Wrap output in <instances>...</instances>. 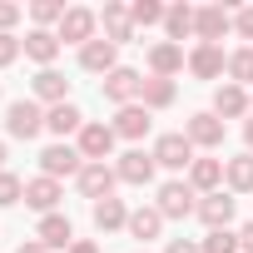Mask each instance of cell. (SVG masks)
Returning <instances> with one entry per match:
<instances>
[{
    "label": "cell",
    "mask_w": 253,
    "mask_h": 253,
    "mask_svg": "<svg viewBox=\"0 0 253 253\" xmlns=\"http://www.w3.org/2000/svg\"><path fill=\"white\" fill-rule=\"evenodd\" d=\"M154 159H159V164H169V169H184V164H189V139L164 134V139H159V149H154Z\"/></svg>",
    "instance_id": "1"
},
{
    "label": "cell",
    "mask_w": 253,
    "mask_h": 253,
    "mask_svg": "<svg viewBox=\"0 0 253 253\" xmlns=\"http://www.w3.org/2000/svg\"><path fill=\"white\" fill-rule=\"evenodd\" d=\"M35 129H40V114H35V104H15V109H10V134L30 139Z\"/></svg>",
    "instance_id": "2"
},
{
    "label": "cell",
    "mask_w": 253,
    "mask_h": 253,
    "mask_svg": "<svg viewBox=\"0 0 253 253\" xmlns=\"http://www.w3.org/2000/svg\"><path fill=\"white\" fill-rule=\"evenodd\" d=\"M40 159H45V169H50V174H70V169L80 164V154H75V149H60V144H55V149H45Z\"/></svg>",
    "instance_id": "3"
},
{
    "label": "cell",
    "mask_w": 253,
    "mask_h": 253,
    "mask_svg": "<svg viewBox=\"0 0 253 253\" xmlns=\"http://www.w3.org/2000/svg\"><path fill=\"white\" fill-rule=\"evenodd\" d=\"M119 174L129 179V184H144V179L154 174V164H149L144 154H124V164H119Z\"/></svg>",
    "instance_id": "4"
},
{
    "label": "cell",
    "mask_w": 253,
    "mask_h": 253,
    "mask_svg": "<svg viewBox=\"0 0 253 253\" xmlns=\"http://www.w3.org/2000/svg\"><path fill=\"white\" fill-rule=\"evenodd\" d=\"M199 213H204V223H213V228H218V223H228V213H233V199L213 194V199H209V204H204Z\"/></svg>",
    "instance_id": "5"
},
{
    "label": "cell",
    "mask_w": 253,
    "mask_h": 253,
    "mask_svg": "<svg viewBox=\"0 0 253 253\" xmlns=\"http://www.w3.org/2000/svg\"><path fill=\"white\" fill-rule=\"evenodd\" d=\"M159 199H164V213H189V189L184 184H169Z\"/></svg>",
    "instance_id": "6"
},
{
    "label": "cell",
    "mask_w": 253,
    "mask_h": 253,
    "mask_svg": "<svg viewBox=\"0 0 253 253\" xmlns=\"http://www.w3.org/2000/svg\"><path fill=\"white\" fill-rule=\"evenodd\" d=\"M109 139H114L109 129H99V124H89V129H84V139H80V144H84V154H104V149H109Z\"/></svg>",
    "instance_id": "7"
},
{
    "label": "cell",
    "mask_w": 253,
    "mask_h": 253,
    "mask_svg": "<svg viewBox=\"0 0 253 253\" xmlns=\"http://www.w3.org/2000/svg\"><path fill=\"white\" fill-rule=\"evenodd\" d=\"M55 199H60V189H55L50 179H40V184H30V204H35V209H50Z\"/></svg>",
    "instance_id": "8"
},
{
    "label": "cell",
    "mask_w": 253,
    "mask_h": 253,
    "mask_svg": "<svg viewBox=\"0 0 253 253\" xmlns=\"http://www.w3.org/2000/svg\"><path fill=\"white\" fill-rule=\"evenodd\" d=\"M80 189H84V194H104V189H109V174H104V169H84V174H80Z\"/></svg>",
    "instance_id": "9"
},
{
    "label": "cell",
    "mask_w": 253,
    "mask_h": 253,
    "mask_svg": "<svg viewBox=\"0 0 253 253\" xmlns=\"http://www.w3.org/2000/svg\"><path fill=\"white\" fill-rule=\"evenodd\" d=\"M119 218H124V209H119V204H114V199H104V204H99V209H94V223H99V228H114V223H119Z\"/></svg>",
    "instance_id": "10"
},
{
    "label": "cell",
    "mask_w": 253,
    "mask_h": 253,
    "mask_svg": "<svg viewBox=\"0 0 253 253\" xmlns=\"http://www.w3.org/2000/svg\"><path fill=\"white\" fill-rule=\"evenodd\" d=\"M40 238H45V243H65V238H70V223H65V218H45V223H40Z\"/></svg>",
    "instance_id": "11"
},
{
    "label": "cell",
    "mask_w": 253,
    "mask_h": 253,
    "mask_svg": "<svg viewBox=\"0 0 253 253\" xmlns=\"http://www.w3.org/2000/svg\"><path fill=\"white\" fill-rule=\"evenodd\" d=\"M218 134H223V129H218V119H209V114H199V119H194V139H204V144H213Z\"/></svg>",
    "instance_id": "12"
},
{
    "label": "cell",
    "mask_w": 253,
    "mask_h": 253,
    "mask_svg": "<svg viewBox=\"0 0 253 253\" xmlns=\"http://www.w3.org/2000/svg\"><path fill=\"white\" fill-rule=\"evenodd\" d=\"M75 124H80V114H75L70 104H60V109L50 114V129H60V134H65V129H75Z\"/></svg>",
    "instance_id": "13"
},
{
    "label": "cell",
    "mask_w": 253,
    "mask_h": 253,
    "mask_svg": "<svg viewBox=\"0 0 253 253\" xmlns=\"http://www.w3.org/2000/svg\"><path fill=\"white\" fill-rule=\"evenodd\" d=\"M65 35H70V40H80V35H89V15H84V10H75V15H65Z\"/></svg>",
    "instance_id": "14"
},
{
    "label": "cell",
    "mask_w": 253,
    "mask_h": 253,
    "mask_svg": "<svg viewBox=\"0 0 253 253\" xmlns=\"http://www.w3.org/2000/svg\"><path fill=\"white\" fill-rule=\"evenodd\" d=\"M109 60H114V50H109V45H89V50H84V65H89V70H104Z\"/></svg>",
    "instance_id": "15"
},
{
    "label": "cell",
    "mask_w": 253,
    "mask_h": 253,
    "mask_svg": "<svg viewBox=\"0 0 253 253\" xmlns=\"http://www.w3.org/2000/svg\"><path fill=\"white\" fill-rule=\"evenodd\" d=\"M109 94H114V99H124V94H134V75H129V70H119V75L109 80Z\"/></svg>",
    "instance_id": "16"
},
{
    "label": "cell",
    "mask_w": 253,
    "mask_h": 253,
    "mask_svg": "<svg viewBox=\"0 0 253 253\" xmlns=\"http://www.w3.org/2000/svg\"><path fill=\"white\" fill-rule=\"evenodd\" d=\"M144 124H149V119H144L139 109H124V119H119V134H139Z\"/></svg>",
    "instance_id": "17"
},
{
    "label": "cell",
    "mask_w": 253,
    "mask_h": 253,
    "mask_svg": "<svg viewBox=\"0 0 253 253\" xmlns=\"http://www.w3.org/2000/svg\"><path fill=\"white\" fill-rule=\"evenodd\" d=\"M30 55H35V60H50V55H55V40H50V35H30Z\"/></svg>",
    "instance_id": "18"
},
{
    "label": "cell",
    "mask_w": 253,
    "mask_h": 253,
    "mask_svg": "<svg viewBox=\"0 0 253 253\" xmlns=\"http://www.w3.org/2000/svg\"><path fill=\"white\" fill-rule=\"evenodd\" d=\"M154 228H159V213H134V233L139 238H149Z\"/></svg>",
    "instance_id": "19"
},
{
    "label": "cell",
    "mask_w": 253,
    "mask_h": 253,
    "mask_svg": "<svg viewBox=\"0 0 253 253\" xmlns=\"http://www.w3.org/2000/svg\"><path fill=\"white\" fill-rule=\"evenodd\" d=\"M233 184H238V189L253 184V159H238V164H233Z\"/></svg>",
    "instance_id": "20"
},
{
    "label": "cell",
    "mask_w": 253,
    "mask_h": 253,
    "mask_svg": "<svg viewBox=\"0 0 253 253\" xmlns=\"http://www.w3.org/2000/svg\"><path fill=\"white\" fill-rule=\"evenodd\" d=\"M194 70H199V75H213V70H218V55H213V50H199Z\"/></svg>",
    "instance_id": "21"
},
{
    "label": "cell",
    "mask_w": 253,
    "mask_h": 253,
    "mask_svg": "<svg viewBox=\"0 0 253 253\" xmlns=\"http://www.w3.org/2000/svg\"><path fill=\"white\" fill-rule=\"evenodd\" d=\"M40 94H65V80L45 70V75H40Z\"/></svg>",
    "instance_id": "22"
},
{
    "label": "cell",
    "mask_w": 253,
    "mask_h": 253,
    "mask_svg": "<svg viewBox=\"0 0 253 253\" xmlns=\"http://www.w3.org/2000/svg\"><path fill=\"white\" fill-rule=\"evenodd\" d=\"M218 109L238 114V109H243V94H238V89H223V94H218Z\"/></svg>",
    "instance_id": "23"
},
{
    "label": "cell",
    "mask_w": 253,
    "mask_h": 253,
    "mask_svg": "<svg viewBox=\"0 0 253 253\" xmlns=\"http://www.w3.org/2000/svg\"><path fill=\"white\" fill-rule=\"evenodd\" d=\"M213 179H218V164H213V159H204V164L194 169V184H213Z\"/></svg>",
    "instance_id": "24"
},
{
    "label": "cell",
    "mask_w": 253,
    "mask_h": 253,
    "mask_svg": "<svg viewBox=\"0 0 253 253\" xmlns=\"http://www.w3.org/2000/svg\"><path fill=\"white\" fill-rule=\"evenodd\" d=\"M233 248H238L233 233H213V238H209V253H233Z\"/></svg>",
    "instance_id": "25"
},
{
    "label": "cell",
    "mask_w": 253,
    "mask_h": 253,
    "mask_svg": "<svg viewBox=\"0 0 253 253\" xmlns=\"http://www.w3.org/2000/svg\"><path fill=\"white\" fill-rule=\"evenodd\" d=\"M233 75H243V80H253V55H248V50H243V55L233 60Z\"/></svg>",
    "instance_id": "26"
},
{
    "label": "cell",
    "mask_w": 253,
    "mask_h": 253,
    "mask_svg": "<svg viewBox=\"0 0 253 253\" xmlns=\"http://www.w3.org/2000/svg\"><path fill=\"white\" fill-rule=\"evenodd\" d=\"M15 194H20L15 179H0V204H15Z\"/></svg>",
    "instance_id": "27"
},
{
    "label": "cell",
    "mask_w": 253,
    "mask_h": 253,
    "mask_svg": "<svg viewBox=\"0 0 253 253\" xmlns=\"http://www.w3.org/2000/svg\"><path fill=\"white\" fill-rule=\"evenodd\" d=\"M10 55H15V45H10V40H0V65H5Z\"/></svg>",
    "instance_id": "28"
},
{
    "label": "cell",
    "mask_w": 253,
    "mask_h": 253,
    "mask_svg": "<svg viewBox=\"0 0 253 253\" xmlns=\"http://www.w3.org/2000/svg\"><path fill=\"white\" fill-rule=\"evenodd\" d=\"M243 248H248V253H253V228H243Z\"/></svg>",
    "instance_id": "29"
},
{
    "label": "cell",
    "mask_w": 253,
    "mask_h": 253,
    "mask_svg": "<svg viewBox=\"0 0 253 253\" xmlns=\"http://www.w3.org/2000/svg\"><path fill=\"white\" fill-rule=\"evenodd\" d=\"M169 253H194V248H189V243H174V248H169Z\"/></svg>",
    "instance_id": "30"
},
{
    "label": "cell",
    "mask_w": 253,
    "mask_h": 253,
    "mask_svg": "<svg viewBox=\"0 0 253 253\" xmlns=\"http://www.w3.org/2000/svg\"><path fill=\"white\" fill-rule=\"evenodd\" d=\"M75 253H94V248H89V243H80V248H75Z\"/></svg>",
    "instance_id": "31"
},
{
    "label": "cell",
    "mask_w": 253,
    "mask_h": 253,
    "mask_svg": "<svg viewBox=\"0 0 253 253\" xmlns=\"http://www.w3.org/2000/svg\"><path fill=\"white\" fill-rule=\"evenodd\" d=\"M20 253H45V248H20Z\"/></svg>",
    "instance_id": "32"
},
{
    "label": "cell",
    "mask_w": 253,
    "mask_h": 253,
    "mask_svg": "<svg viewBox=\"0 0 253 253\" xmlns=\"http://www.w3.org/2000/svg\"><path fill=\"white\" fill-rule=\"evenodd\" d=\"M248 139H253V124H248Z\"/></svg>",
    "instance_id": "33"
},
{
    "label": "cell",
    "mask_w": 253,
    "mask_h": 253,
    "mask_svg": "<svg viewBox=\"0 0 253 253\" xmlns=\"http://www.w3.org/2000/svg\"><path fill=\"white\" fill-rule=\"evenodd\" d=\"M0 159H5V154H0Z\"/></svg>",
    "instance_id": "34"
}]
</instances>
